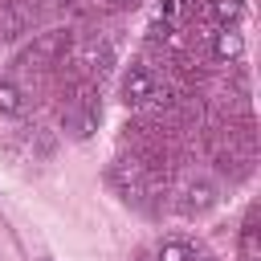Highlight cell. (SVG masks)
Wrapping results in <instances>:
<instances>
[{"label":"cell","mask_w":261,"mask_h":261,"mask_svg":"<svg viewBox=\"0 0 261 261\" xmlns=\"http://www.w3.org/2000/svg\"><path fill=\"white\" fill-rule=\"evenodd\" d=\"M69 49V33H45L33 49L20 53V65H41V61H57L61 53Z\"/></svg>","instance_id":"1"},{"label":"cell","mask_w":261,"mask_h":261,"mask_svg":"<svg viewBox=\"0 0 261 261\" xmlns=\"http://www.w3.org/2000/svg\"><path fill=\"white\" fill-rule=\"evenodd\" d=\"M122 94H126V102H155L159 98V82L147 69H130L126 82H122Z\"/></svg>","instance_id":"2"},{"label":"cell","mask_w":261,"mask_h":261,"mask_svg":"<svg viewBox=\"0 0 261 261\" xmlns=\"http://www.w3.org/2000/svg\"><path fill=\"white\" fill-rule=\"evenodd\" d=\"M241 53H245V37H241L237 29L212 33V57H216V61H237Z\"/></svg>","instance_id":"3"},{"label":"cell","mask_w":261,"mask_h":261,"mask_svg":"<svg viewBox=\"0 0 261 261\" xmlns=\"http://www.w3.org/2000/svg\"><path fill=\"white\" fill-rule=\"evenodd\" d=\"M82 65H86L90 73H106V69L114 65V49H110V41H86V49H82Z\"/></svg>","instance_id":"4"},{"label":"cell","mask_w":261,"mask_h":261,"mask_svg":"<svg viewBox=\"0 0 261 261\" xmlns=\"http://www.w3.org/2000/svg\"><path fill=\"white\" fill-rule=\"evenodd\" d=\"M94 118H98L94 106H90V110H65V114H61V126H65L73 139H86V135L94 130Z\"/></svg>","instance_id":"5"},{"label":"cell","mask_w":261,"mask_h":261,"mask_svg":"<svg viewBox=\"0 0 261 261\" xmlns=\"http://www.w3.org/2000/svg\"><path fill=\"white\" fill-rule=\"evenodd\" d=\"M208 16L220 24V29H232L241 20V0H208Z\"/></svg>","instance_id":"6"},{"label":"cell","mask_w":261,"mask_h":261,"mask_svg":"<svg viewBox=\"0 0 261 261\" xmlns=\"http://www.w3.org/2000/svg\"><path fill=\"white\" fill-rule=\"evenodd\" d=\"M212 204H216V188H212L208 179H196V184L188 188V208H192V212H208Z\"/></svg>","instance_id":"7"},{"label":"cell","mask_w":261,"mask_h":261,"mask_svg":"<svg viewBox=\"0 0 261 261\" xmlns=\"http://www.w3.org/2000/svg\"><path fill=\"white\" fill-rule=\"evenodd\" d=\"M155 261H196V249L188 241H163L155 249Z\"/></svg>","instance_id":"8"},{"label":"cell","mask_w":261,"mask_h":261,"mask_svg":"<svg viewBox=\"0 0 261 261\" xmlns=\"http://www.w3.org/2000/svg\"><path fill=\"white\" fill-rule=\"evenodd\" d=\"M0 114H24V94L12 82H0Z\"/></svg>","instance_id":"9"},{"label":"cell","mask_w":261,"mask_h":261,"mask_svg":"<svg viewBox=\"0 0 261 261\" xmlns=\"http://www.w3.org/2000/svg\"><path fill=\"white\" fill-rule=\"evenodd\" d=\"M159 8H163V16H171V12H175V0H163Z\"/></svg>","instance_id":"10"},{"label":"cell","mask_w":261,"mask_h":261,"mask_svg":"<svg viewBox=\"0 0 261 261\" xmlns=\"http://www.w3.org/2000/svg\"><path fill=\"white\" fill-rule=\"evenodd\" d=\"M41 261H49V257H41Z\"/></svg>","instance_id":"11"}]
</instances>
